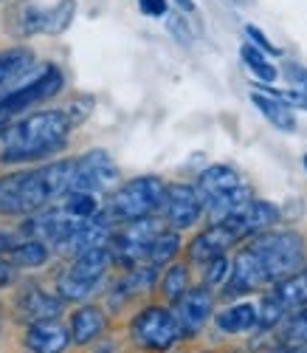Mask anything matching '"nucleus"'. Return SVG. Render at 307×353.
<instances>
[{
    "label": "nucleus",
    "mask_w": 307,
    "mask_h": 353,
    "mask_svg": "<svg viewBox=\"0 0 307 353\" xmlns=\"http://www.w3.org/2000/svg\"><path fill=\"white\" fill-rule=\"evenodd\" d=\"M76 190V159L0 175V215L28 218Z\"/></svg>",
    "instance_id": "1"
},
{
    "label": "nucleus",
    "mask_w": 307,
    "mask_h": 353,
    "mask_svg": "<svg viewBox=\"0 0 307 353\" xmlns=\"http://www.w3.org/2000/svg\"><path fill=\"white\" fill-rule=\"evenodd\" d=\"M74 128L68 110H40L12 125L0 122V164L51 159L68 144Z\"/></svg>",
    "instance_id": "2"
},
{
    "label": "nucleus",
    "mask_w": 307,
    "mask_h": 353,
    "mask_svg": "<svg viewBox=\"0 0 307 353\" xmlns=\"http://www.w3.org/2000/svg\"><path fill=\"white\" fill-rule=\"evenodd\" d=\"M198 195L203 201V212L214 223L226 221L231 212H237L245 201H251V190L242 184L240 172L229 164H211L200 172L198 179Z\"/></svg>",
    "instance_id": "3"
},
{
    "label": "nucleus",
    "mask_w": 307,
    "mask_h": 353,
    "mask_svg": "<svg viewBox=\"0 0 307 353\" xmlns=\"http://www.w3.org/2000/svg\"><path fill=\"white\" fill-rule=\"evenodd\" d=\"M248 249L260 257L268 283H279L299 269H304V241L296 232H262L251 238Z\"/></svg>",
    "instance_id": "4"
},
{
    "label": "nucleus",
    "mask_w": 307,
    "mask_h": 353,
    "mask_svg": "<svg viewBox=\"0 0 307 353\" xmlns=\"http://www.w3.org/2000/svg\"><path fill=\"white\" fill-rule=\"evenodd\" d=\"M164 201H167V184L156 179V175H141V179H133L113 192L107 212L121 223H130L161 212Z\"/></svg>",
    "instance_id": "5"
},
{
    "label": "nucleus",
    "mask_w": 307,
    "mask_h": 353,
    "mask_svg": "<svg viewBox=\"0 0 307 353\" xmlns=\"http://www.w3.org/2000/svg\"><path fill=\"white\" fill-rule=\"evenodd\" d=\"M65 77L56 65H43L37 68L32 77H28L23 85H17L12 94L0 97V122L12 119L14 113H23L25 108H32L34 102H43L48 97H56L63 91Z\"/></svg>",
    "instance_id": "6"
},
{
    "label": "nucleus",
    "mask_w": 307,
    "mask_h": 353,
    "mask_svg": "<svg viewBox=\"0 0 307 353\" xmlns=\"http://www.w3.org/2000/svg\"><path fill=\"white\" fill-rule=\"evenodd\" d=\"M164 232V226L156 218H141V221H130L118 232H113V260L121 263L127 269H136L141 263H149V249L156 243V238Z\"/></svg>",
    "instance_id": "7"
},
{
    "label": "nucleus",
    "mask_w": 307,
    "mask_h": 353,
    "mask_svg": "<svg viewBox=\"0 0 307 353\" xmlns=\"http://www.w3.org/2000/svg\"><path fill=\"white\" fill-rule=\"evenodd\" d=\"M130 339L144 350H169L178 339H183V334L175 319V311L149 305L138 311L130 322Z\"/></svg>",
    "instance_id": "8"
},
{
    "label": "nucleus",
    "mask_w": 307,
    "mask_h": 353,
    "mask_svg": "<svg viewBox=\"0 0 307 353\" xmlns=\"http://www.w3.org/2000/svg\"><path fill=\"white\" fill-rule=\"evenodd\" d=\"M116 181H118V170L107 150H90L76 159V190L99 195V192L113 190Z\"/></svg>",
    "instance_id": "9"
},
{
    "label": "nucleus",
    "mask_w": 307,
    "mask_h": 353,
    "mask_svg": "<svg viewBox=\"0 0 307 353\" xmlns=\"http://www.w3.org/2000/svg\"><path fill=\"white\" fill-rule=\"evenodd\" d=\"M276 221H279V210H276L271 201L251 198V201H245L237 212H231L226 221H220V223H226L237 234V241H245V238H257V234L268 232Z\"/></svg>",
    "instance_id": "10"
},
{
    "label": "nucleus",
    "mask_w": 307,
    "mask_h": 353,
    "mask_svg": "<svg viewBox=\"0 0 307 353\" xmlns=\"http://www.w3.org/2000/svg\"><path fill=\"white\" fill-rule=\"evenodd\" d=\"M113 241V215L110 212H99L94 218L82 221L68 238L56 246V252H63L68 257H76L87 249H96V246H110Z\"/></svg>",
    "instance_id": "11"
},
{
    "label": "nucleus",
    "mask_w": 307,
    "mask_h": 353,
    "mask_svg": "<svg viewBox=\"0 0 307 353\" xmlns=\"http://www.w3.org/2000/svg\"><path fill=\"white\" fill-rule=\"evenodd\" d=\"M164 218L172 229H189L203 215V201L195 187L189 184H167V201H164Z\"/></svg>",
    "instance_id": "12"
},
{
    "label": "nucleus",
    "mask_w": 307,
    "mask_h": 353,
    "mask_svg": "<svg viewBox=\"0 0 307 353\" xmlns=\"http://www.w3.org/2000/svg\"><path fill=\"white\" fill-rule=\"evenodd\" d=\"M211 308H214V297L209 288H189L183 297L175 303V319L180 325L183 339L195 336L206 322L211 319Z\"/></svg>",
    "instance_id": "13"
},
{
    "label": "nucleus",
    "mask_w": 307,
    "mask_h": 353,
    "mask_svg": "<svg viewBox=\"0 0 307 353\" xmlns=\"http://www.w3.org/2000/svg\"><path fill=\"white\" fill-rule=\"evenodd\" d=\"M65 308V300L59 294H48L37 283H25L17 294V314L28 322H43V319H56Z\"/></svg>",
    "instance_id": "14"
},
{
    "label": "nucleus",
    "mask_w": 307,
    "mask_h": 353,
    "mask_svg": "<svg viewBox=\"0 0 307 353\" xmlns=\"http://www.w3.org/2000/svg\"><path fill=\"white\" fill-rule=\"evenodd\" d=\"M37 71L34 65V51L32 48H6L0 51V97L12 94L17 85H23L28 77Z\"/></svg>",
    "instance_id": "15"
},
{
    "label": "nucleus",
    "mask_w": 307,
    "mask_h": 353,
    "mask_svg": "<svg viewBox=\"0 0 307 353\" xmlns=\"http://www.w3.org/2000/svg\"><path fill=\"white\" fill-rule=\"evenodd\" d=\"M23 345L32 353H63L71 345V331L59 325L56 319L32 322L23 334Z\"/></svg>",
    "instance_id": "16"
},
{
    "label": "nucleus",
    "mask_w": 307,
    "mask_h": 353,
    "mask_svg": "<svg viewBox=\"0 0 307 353\" xmlns=\"http://www.w3.org/2000/svg\"><path fill=\"white\" fill-rule=\"evenodd\" d=\"M234 243H240V241L226 223H211L189 243V260L192 263H209L211 257L226 254V249H231Z\"/></svg>",
    "instance_id": "17"
},
{
    "label": "nucleus",
    "mask_w": 307,
    "mask_h": 353,
    "mask_svg": "<svg viewBox=\"0 0 307 353\" xmlns=\"http://www.w3.org/2000/svg\"><path fill=\"white\" fill-rule=\"evenodd\" d=\"M113 249L110 246H96V249H87L82 254L74 257V263L65 269L71 277L76 280H85V283H94V285H102L105 283V274L107 269L113 266Z\"/></svg>",
    "instance_id": "18"
},
{
    "label": "nucleus",
    "mask_w": 307,
    "mask_h": 353,
    "mask_svg": "<svg viewBox=\"0 0 307 353\" xmlns=\"http://www.w3.org/2000/svg\"><path fill=\"white\" fill-rule=\"evenodd\" d=\"M107 328V319L102 308L96 305H82L71 314V342L74 345H90L96 342Z\"/></svg>",
    "instance_id": "19"
},
{
    "label": "nucleus",
    "mask_w": 307,
    "mask_h": 353,
    "mask_svg": "<svg viewBox=\"0 0 307 353\" xmlns=\"http://www.w3.org/2000/svg\"><path fill=\"white\" fill-rule=\"evenodd\" d=\"M251 102L257 105V110L265 116V119H268L276 130H285V133H293V130H296V113H293V108H290L285 99L273 97V94L254 91V94H251Z\"/></svg>",
    "instance_id": "20"
},
{
    "label": "nucleus",
    "mask_w": 307,
    "mask_h": 353,
    "mask_svg": "<svg viewBox=\"0 0 307 353\" xmlns=\"http://www.w3.org/2000/svg\"><path fill=\"white\" fill-rule=\"evenodd\" d=\"M268 297H273L285 311L304 308L307 305V269H299L296 274H290V277H285L279 283H273Z\"/></svg>",
    "instance_id": "21"
},
{
    "label": "nucleus",
    "mask_w": 307,
    "mask_h": 353,
    "mask_svg": "<svg viewBox=\"0 0 307 353\" xmlns=\"http://www.w3.org/2000/svg\"><path fill=\"white\" fill-rule=\"evenodd\" d=\"M6 257L14 263V269H40L51 257V246L45 241H37V238H25Z\"/></svg>",
    "instance_id": "22"
},
{
    "label": "nucleus",
    "mask_w": 307,
    "mask_h": 353,
    "mask_svg": "<svg viewBox=\"0 0 307 353\" xmlns=\"http://www.w3.org/2000/svg\"><path fill=\"white\" fill-rule=\"evenodd\" d=\"M214 322H218V328L223 334H242V331L257 325V305H251V303L231 305L214 316Z\"/></svg>",
    "instance_id": "23"
},
{
    "label": "nucleus",
    "mask_w": 307,
    "mask_h": 353,
    "mask_svg": "<svg viewBox=\"0 0 307 353\" xmlns=\"http://www.w3.org/2000/svg\"><path fill=\"white\" fill-rule=\"evenodd\" d=\"M279 342L293 350L307 347V305L288 311V316L279 322Z\"/></svg>",
    "instance_id": "24"
},
{
    "label": "nucleus",
    "mask_w": 307,
    "mask_h": 353,
    "mask_svg": "<svg viewBox=\"0 0 307 353\" xmlns=\"http://www.w3.org/2000/svg\"><path fill=\"white\" fill-rule=\"evenodd\" d=\"M240 60H242L245 68H248V74L257 77L260 82H273L276 74H279V71L273 68V63L268 60V54L260 51V48L251 46V43H242V48H240Z\"/></svg>",
    "instance_id": "25"
},
{
    "label": "nucleus",
    "mask_w": 307,
    "mask_h": 353,
    "mask_svg": "<svg viewBox=\"0 0 307 353\" xmlns=\"http://www.w3.org/2000/svg\"><path fill=\"white\" fill-rule=\"evenodd\" d=\"M74 17H76V0H59L51 9H45V34L68 32Z\"/></svg>",
    "instance_id": "26"
},
{
    "label": "nucleus",
    "mask_w": 307,
    "mask_h": 353,
    "mask_svg": "<svg viewBox=\"0 0 307 353\" xmlns=\"http://www.w3.org/2000/svg\"><path fill=\"white\" fill-rule=\"evenodd\" d=\"M189 291V272H187V266H169L167 272H164V277H161V294L167 297V303H178L183 294Z\"/></svg>",
    "instance_id": "27"
},
{
    "label": "nucleus",
    "mask_w": 307,
    "mask_h": 353,
    "mask_svg": "<svg viewBox=\"0 0 307 353\" xmlns=\"http://www.w3.org/2000/svg\"><path fill=\"white\" fill-rule=\"evenodd\" d=\"M63 207H65L74 218H79V221H87V218H94V215L102 212V210H99V201H96V192H85V190L68 192V195L63 198Z\"/></svg>",
    "instance_id": "28"
},
{
    "label": "nucleus",
    "mask_w": 307,
    "mask_h": 353,
    "mask_svg": "<svg viewBox=\"0 0 307 353\" xmlns=\"http://www.w3.org/2000/svg\"><path fill=\"white\" fill-rule=\"evenodd\" d=\"M178 249H180L178 229H164L156 238V243H152V249H149V263L152 266H167V263L178 254Z\"/></svg>",
    "instance_id": "29"
},
{
    "label": "nucleus",
    "mask_w": 307,
    "mask_h": 353,
    "mask_svg": "<svg viewBox=\"0 0 307 353\" xmlns=\"http://www.w3.org/2000/svg\"><path fill=\"white\" fill-rule=\"evenodd\" d=\"M231 277V263L226 254L220 257H211L209 263H203V283L206 285H220Z\"/></svg>",
    "instance_id": "30"
},
{
    "label": "nucleus",
    "mask_w": 307,
    "mask_h": 353,
    "mask_svg": "<svg viewBox=\"0 0 307 353\" xmlns=\"http://www.w3.org/2000/svg\"><path fill=\"white\" fill-rule=\"evenodd\" d=\"M245 37H248L251 46H257V48L265 51V54H273V57H276V54H282V48H276V46L268 40V34L262 32V28H257V26H251V23L245 26Z\"/></svg>",
    "instance_id": "31"
},
{
    "label": "nucleus",
    "mask_w": 307,
    "mask_h": 353,
    "mask_svg": "<svg viewBox=\"0 0 307 353\" xmlns=\"http://www.w3.org/2000/svg\"><path fill=\"white\" fill-rule=\"evenodd\" d=\"M167 28H169V34H172L180 46H192V32H189V26L183 23L180 14H167Z\"/></svg>",
    "instance_id": "32"
},
{
    "label": "nucleus",
    "mask_w": 307,
    "mask_h": 353,
    "mask_svg": "<svg viewBox=\"0 0 307 353\" xmlns=\"http://www.w3.org/2000/svg\"><path fill=\"white\" fill-rule=\"evenodd\" d=\"M138 12L144 17H167L169 14V0H138Z\"/></svg>",
    "instance_id": "33"
},
{
    "label": "nucleus",
    "mask_w": 307,
    "mask_h": 353,
    "mask_svg": "<svg viewBox=\"0 0 307 353\" xmlns=\"http://www.w3.org/2000/svg\"><path fill=\"white\" fill-rule=\"evenodd\" d=\"M20 241H25L20 229H0V254H9Z\"/></svg>",
    "instance_id": "34"
},
{
    "label": "nucleus",
    "mask_w": 307,
    "mask_h": 353,
    "mask_svg": "<svg viewBox=\"0 0 307 353\" xmlns=\"http://www.w3.org/2000/svg\"><path fill=\"white\" fill-rule=\"evenodd\" d=\"M285 77H288V82H290V88H293V91H304V88H307V68H301V65H288L285 68Z\"/></svg>",
    "instance_id": "35"
},
{
    "label": "nucleus",
    "mask_w": 307,
    "mask_h": 353,
    "mask_svg": "<svg viewBox=\"0 0 307 353\" xmlns=\"http://www.w3.org/2000/svg\"><path fill=\"white\" fill-rule=\"evenodd\" d=\"M14 283V263L9 257H0V288Z\"/></svg>",
    "instance_id": "36"
},
{
    "label": "nucleus",
    "mask_w": 307,
    "mask_h": 353,
    "mask_svg": "<svg viewBox=\"0 0 307 353\" xmlns=\"http://www.w3.org/2000/svg\"><path fill=\"white\" fill-rule=\"evenodd\" d=\"M175 3H178L180 12H189V14L195 12V0H175Z\"/></svg>",
    "instance_id": "37"
},
{
    "label": "nucleus",
    "mask_w": 307,
    "mask_h": 353,
    "mask_svg": "<svg viewBox=\"0 0 307 353\" xmlns=\"http://www.w3.org/2000/svg\"><path fill=\"white\" fill-rule=\"evenodd\" d=\"M271 353H299V350H293V347H285V345H279L276 350H271Z\"/></svg>",
    "instance_id": "38"
},
{
    "label": "nucleus",
    "mask_w": 307,
    "mask_h": 353,
    "mask_svg": "<svg viewBox=\"0 0 307 353\" xmlns=\"http://www.w3.org/2000/svg\"><path fill=\"white\" fill-rule=\"evenodd\" d=\"M229 3H234V6H248L251 0H229Z\"/></svg>",
    "instance_id": "39"
},
{
    "label": "nucleus",
    "mask_w": 307,
    "mask_h": 353,
    "mask_svg": "<svg viewBox=\"0 0 307 353\" xmlns=\"http://www.w3.org/2000/svg\"><path fill=\"white\" fill-rule=\"evenodd\" d=\"M301 164H304V170H307V153H304V159H301Z\"/></svg>",
    "instance_id": "40"
},
{
    "label": "nucleus",
    "mask_w": 307,
    "mask_h": 353,
    "mask_svg": "<svg viewBox=\"0 0 307 353\" xmlns=\"http://www.w3.org/2000/svg\"><path fill=\"white\" fill-rule=\"evenodd\" d=\"M301 97H304V102H307V88H304V91H301Z\"/></svg>",
    "instance_id": "41"
}]
</instances>
